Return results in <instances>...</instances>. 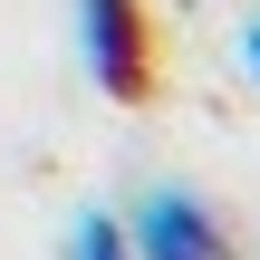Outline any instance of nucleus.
I'll return each instance as SVG.
<instances>
[{"mask_svg":"<svg viewBox=\"0 0 260 260\" xmlns=\"http://www.w3.org/2000/svg\"><path fill=\"white\" fill-rule=\"evenodd\" d=\"M77 58H87V77H96L116 106H135V96L154 87V29H145V0H77Z\"/></svg>","mask_w":260,"mask_h":260,"instance_id":"obj_1","label":"nucleus"},{"mask_svg":"<svg viewBox=\"0 0 260 260\" xmlns=\"http://www.w3.org/2000/svg\"><path fill=\"white\" fill-rule=\"evenodd\" d=\"M125 251L135 260H241L232 232H222V212H212L203 193H183V183H154V193L125 212Z\"/></svg>","mask_w":260,"mask_h":260,"instance_id":"obj_2","label":"nucleus"},{"mask_svg":"<svg viewBox=\"0 0 260 260\" xmlns=\"http://www.w3.org/2000/svg\"><path fill=\"white\" fill-rule=\"evenodd\" d=\"M68 260H135V251H125V222L87 203V212H77V241H68Z\"/></svg>","mask_w":260,"mask_h":260,"instance_id":"obj_3","label":"nucleus"},{"mask_svg":"<svg viewBox=\"0 0 260 260\" xmlns=\"http://www.w3.org/2000/svg\"><path fill=\"white\" fill-rule=\"evenodd\" d=\"M241 68L260 77V19H241Z\"/></svg>","mask_w":260,"mask_h":260,"instance_id":"obj_4","label":"nucleus"}]
</instances>
